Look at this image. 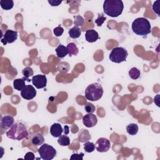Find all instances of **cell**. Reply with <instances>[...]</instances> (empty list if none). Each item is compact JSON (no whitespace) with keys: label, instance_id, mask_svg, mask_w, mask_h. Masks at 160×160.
Listing matches in <instances>:
<instances>
[{"label":"cell","instance_id":"cell-1","mask_svg":"<svg viewBox=\"0 0 160 160\" xmlns=\"http://www.w3.org/2000/svg\"><path fill=\"white\" fill-rule=\"evenodd\" d=\"M124 9L121 0H106L103 3L104 12L111 17L116 18L121 15Z\"/></svg>","mask_w":160,"mask_h":160},{"label":"cell","instance_id":"cell-2","mask_svg":"<svg viewBox=\"0 0 160 160\" xmlns=\"http://www.w3.org/2000/svg\"><path fill=\"white\" fill-rule=\"evenodd\" d=\"M8 138L20 141L22 139L27 138L28 136V132L26 126L22 122H15L6 132Z\"/></svg>","mask_w":160,"mask_h":160},{"label":"cell","instance_id":"cell-3","mask_svg":"<svg viewBox=\"0 0 160 160\" xmlns=\"http://www.w3.org/2000/svg\"><path fill=\"white\" fill-rule=\"evenodd\" d=\"M132 30L138 36H146L151 31V26L149 21L144 18H136L132 23Z\"/></svg>","mask_w":160,"mask_h":160},{"label":"cell","instance_id":"cell-4","mask_svg":"<svg viewBox=\"0 0 160 160\" xmlns=\"http://www.w3.org/2000/svg\"><path fill=\"white\" fill-rule=\"evenodd\" d=\"M103 88L98 82L89 84L85 90V97L91 101H96L100 99L103 94Z\"/></svg>","mask_w":160,"mask_h":160},{"label":"cell","instance_id":"cell-5","mask_svg":"<svg viewBox=\"0 0 160 160\" xmlns=\"http://www.w3.org/2000/svg\"><path fill=\"white\" fill-rule=\"evenodd\" d=\"M128 56V52L125 48L122 47H115L110 52L109 58L113 62L121 63L126 61Z\"/></svg>","mask_w":160,"mask_h":160},{"label":"cell","instance_id":"cell-6","mask_svg":"<svg viewBox=\"0 0 160 160\" xmlns=\"http://www.w3.org/2000/svg\"><path fill=\"white\" fill-rule=\"evenodd\" d=\"M40 158L44 160H51L56 155V150L51 145L43 144L38 149Z\"/></svg>","mask_w":160,"mask_h":160},{"label":"cell","instance_id":"cell-7","mask_svg":"<svg viewBox=\"0 0 160 160\" xmlns=\"http://www.w3.org/2000/svg\"><path fill=\"white\" fill-rule=\"evenodd\" d=\"M95 148L97 151L100 152H105L110 149L111 142L105 138H100L97 140L95 144Z\"/></svg>","mask_w":160,"mask_h":160},{"label":"cell","instance_id":"cell-8","mask_svg":"<svg viewBox=\"0 0 160 160\" xmlns=\"http://www.w3.org/2000/svg\"><path fill=\"white\" fill-rule=\"evenodd\" d=\"M18 38V32L16 31L8 29L6 31L3 38H1V42L6 45L7 43H12Z\"/></svg>","mask_w":160,"mask_h":160},{"label":"cell","instance_id":"cell-9","mask_svg":"<svg viewBox=\"0 0 160 160\" xmlns=\"http://www.w3.org/2000/svg\"><path fill=\"white\" fill-rule=\"evenodd\" d=\"M21 95L22 98L26 100L32 99L36 96V90L31 85H26L24 89L21 91Z\"/></svg>","mask_w":160,"mask_h":160},{"label":"cell","instance_id":"cell-10","mask_svg":"<svg viewBox=\"0 0 160 160\" xmlns=\"http://www.w3.org/2000/svg\"><path fill=\"white\" fill-rule=\"evenodd\" d=\"M31 81L37 89H42L46 87L47 84L46 76L43 74H38L32 76Z\"/></svg>","mask_w":160,"mask_h":160},{"label":"cell","instance_id":"cell-11","mask_svg":"<svg viewBox=\"0 0 160 160\" xmlns=\"http://www.w3.org/2000/svg\"><path fill=\"white\" fill-rule=\"evenodd\" d=\"M83 124L87 128H92L96 125L98 119L96 115L92 113H88L82 117Z\"/></svg>","mask_w":160,"mask_h":160},{"label":"cell","instance_id":"cell-12","mask_svg":"<svg viewBox=\"0 0 160 160\" xmlns=\"http://www.w3.org/2000/svg\"><path fill=\"white\" fill-rule=\"evenodd\" d=\"M14 122V118L9 115L1 116L0 121V127L2 129H7L10 128Z\"/></svg>","mask_w":160,"mask_h":160},{"label":"cell","instance_id":"cell-13","mask_svg":"<svg viewBox=\"0 0 160 160\" xmlns=\"http://www.w3.org/2000/svg\"><path fill=\"white\" fill-rule=\"evenodd\" d=\"M86 40L89 42H94L99 39V34L94 29H88L85 34Z\"/></svg>","mask_w":160,"mask_h":160},{"label":"cell","instance_id":"cell-14","mask_svg":"<svg viewBox=\"0 0 160 160\" xmlns=\"http://www.w3.org/2000/svg\"><path fill=\"white\" fill-rule=\"evenodd\" d=\"M62 131L63 130L62 126L59 123H54L52 125H51L50 128V133L54 138H58L60 136Z\"/></svg>","mask_w":160,"mask_h":160},{"label":"cell","instance_id":"cell-15","mask_svg":"<svg viewBox=\"0 0 160 160\" xmlns=\"http://www.w3.org/2000/svg\"><path fill=\"white\" fill-rule=\"evenodd\" d=\"M68 33H69L70 38H71L72 39H76V38H78L80 37V36L81 34V30L78 26H74L72 28L69 29Z\"/></svg>","mask_w":160,"mask_h":160},{"label":"cell","instance_id":"cell-16","mask_svg":"<svg viewBox=\"0 0 160 160\" xmlns=\"http://www.w3.org/2000/svg\"><path fill=\"white\" fill-rule=\"evenodd\" d=\"M55 51H56L57 56L59 58H63L68 54L67 48L62 44H59L56 48Z\"/></svg>","mask_w":160,"mask_h":160},{"label":"cell","instance_id":"cell-17","mask_svg":"<svg viewBox=\"0 0 160 160\" xmlns=\"http://www.w3.org/2000/svg\"><path fill=\"white\" fill-rule=\"evenodd\" d=\"M31 141H32V144L34 146H38L42 145L43 144V142H44V138L42 135V134L37 133L35 135H34Z\"/></svg>","mask_w":160,"mask_h":160},{"label":"cell","instance_id":"cell-18","mask_svg":"<svg viewBox=\"0 0 160 160\" xmlns=\"http://www.w3.org/2000/svg\"><path fill=\"white\" fill-rule=\"evenodd\" d=\"M67 50H68V54L69 56H76L79 52V49L74 42H70L67 46Z\"/></svg>","mask_w":160,"mask_h":160},{"label":"cell","instance_id":"cell-19","mask_svg":"<svg viewBox=\"0 0 160 160\" xmlns=\"http://www.w3.org/2000/svg\"><path fill=\"white\" fill-rule=\"evenodd\" d=\"M25 86V80L23 78L15 79L13 81V87L18 91H22Z\"/></svg>","mask_w":160,"mask_h":160},{"label":"cell","instance_id":"cell-20","mask_svg":"<svg viewBox=\"0 0 160 160\" xmlns=\"http://www.w3.org/2000/svg\"><path fill=\"white\" fill-rule=\"evenodd\" d=\"M138 126L134 123H131L126 126L127 132L131 136L136 135L138 132Z\"/></svg>","mask_w":160,"mask_h":160},{"label":"cell","instance_id":"cell-21","mask_svg":"<svg viewBox=\"0 0 160 160\" xmlns=\"http://www.w3.org/2000/svg\"><path fill=\"white\" fill-rule=\"evenodd\" d=\"M0 5L2 9L4 10H10L14 6V2L12 0H1Z\"/></svg>","mask_w":160,"mask_h":160},{"label":"cell","instance_id":"cell-22","mask_svg":"<svg viewBox=\"0 0 160 160\" xmlns=\"http://www.w3.org/2000/svg\"><path fill=\"white\" fill-rule=\"evenodd\" d=\"M22 75L24 76V77L22 78L24 80H26L27 81L29 82L31 80L29 79V78L31 77V76H32V75L34 74V72H33V70L31 68L26 67L25 68H24L22 69Z\"/></svg>","mask_w":160,"mask_h":160},{"label":"cell","instance_id":"cell-23","mask_svg":"<svg viewBox=\"0 0 160 160\" xmlns=\"http://www.w3.org/2000/svg\"><path fill=\"white\" fill-rule=\"evenodd\" d=\"M58 138H59L58 139V142L59 145L62 146H67L70 144V139L66 134L61 135Z\"/></svg>","mask_w":160,"mask_h":160},{"label":"cell","instance_id":"cell-24","mask_svg":"<svg viewBox=\"0 0 160 160\" xmlns=\"http://www.w3.org/2000/svg\"><path fill=\"white\" fill-rule=\"evenodd\" d=\"M129 75L130 78L132 79H138L141 75V72L137 68H132L129 71Z\"/></svg>","mask_w":160,"mask_h":160},{"label":"cell","instance_id":"cell-25","mask_svg":"<svg viewBox=\"0 0 160 160\" xmlns=\"http://www.w3.org/2000/svg\"><path fill=\"white\" fill-rule=\"evenodd\" d=\"M84 149L86 152H92L95 149V144L92 142H86L84 144Z\"/></svg>","mask_w":160,"mask_h":160},{"label":"cell","instance_id":"cell-26","mask_svg":"<svg viewBox=\"0 0 160 160\" xmlns=\"http://www.w3.org/2000/svg\"><path fill=\"white\" fill-rule=\"evenodd\" d=\"M84 109L88 113H92L96 110L95 106L91 102H87L84 106Z\"/></svg>","mask_w":160,"mask_h":160},{"label":"cell","instance_id":"cell-27","mask_svg":"<svg viewBox=\"0 0 160 160\" xmlns=\"http://www.w3.org/2000/svg\"><path fill=\"white\" fill-rule=\"evenodd\" d=\"M106 19V18L102 14H99L98 18L95 20V23L97 24L98 26H101L104 23Z\"/></svg>","mask_w":160,"mask_h":160},{"label":"cell","instance_id":"cell-28","mask_svg":"<svg viewBox=\"0 0 160 160\" xmlns=\"http://www.w3.org/2000/svg\"><path fill=\"white\" fill-rule=\"evenodd\" d=\"M63 32H64V29L61 26H60L55 28L53 29V33L57 37L61 36L63 34Z\"/></svg>","mask_w":160,"mask_h":160},{"label":"cell","instance_id":"cell-29","mask_svg":"<svg viewBox=\"0 0 160 160\" xmlns=\"http://www.w3.org/2000/svg\"><path fill=\"white\" fill-rule=\"evenodd\" d=\"M152 10L156 13L158 16H159V1H156L152 4Z\"/></svg>","mask_w":160,"mask_h":160},{"label":"cell","instance_id":"cell-30","mask_svg":"<svg viewBox=\"0 0 160 160\" xmlns=\"http://www.w3.org/2000/svg\"><path fill=\"white\" fill-rule=\"evenodd\" d=\"M83 156H84V153L81 152L80 154H77V153H74L72 154L70 158L71 160H82L83 159Z\"/></svg>","mask_w":160,"mask_h":160},{"label":"cell","instance_id":"cell-31","mask_svg":"<svg viewBox=\"0 0 160 160\" xmlns=\"http://www.w3.org/2000/svg\"><path fill=\"white\" fill-rule=\"evenodd\" d=\"M84 22V20H83V18L80 16H78L76 17V20H74V24L76 26H82V24Z\"/></svg>","mask_w":160,"mask_h":160},{"label":"cell","instance_id":"cell-32","mask_svg":"<svg viewBox=\"0 0 160 160\" xmlns=\"http://www.w3.org/2000/svg\"><path fill=\"white\" fill-rule=\"evenodd\" d=\"M24 159H29V160H34L35 159L34 154L32 152H28L24 156Z\"/></svg>","mask_w":160,"mask_h":160},{"label":"cell","instance_id":"cell-33","mask_svg":"<svg viewBox=\"0 0 160 160\" xmlns=\"http://www.w3.org/2000/svg\"><path fill=\"white\" fill-rule=\"evenodd\" d=\"M49 4L51 6H58L60 5V4L62 2L61 1H54V0H49L48 1Z\"/></svg>","mask_w":160,"mask_h":160},{"label":"cell","instance_id":"cell-34","mask_svg":"<svg viewBox=\"0 0 160 160\" xmlns=\"http://www.w3.org/2000/svg\"><path fill=\"white\" fill-rule=\"evenodd\" d=\"M64 129H66V130H68V126H64ZM68 132H69V131H67V132H66H66H64V133H65V134H68Z\"/></svg>","mask_w":160,"mask_h":160}]
</instances>
